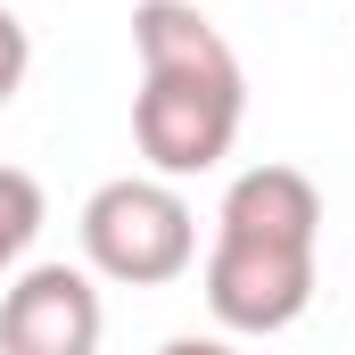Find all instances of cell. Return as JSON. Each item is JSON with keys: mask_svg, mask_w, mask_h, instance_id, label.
<instances>
[{"mask_svg": "<svg viewBox=\"0 0 355 355\" xmlns=\"http://www.w3.org/2000/svg\"><path fill=\"white\" fill-rule=\"evenodd\" d=\"M132 50H141V91H132V141L157 166V182L207 174L232 157L240 116H248V75L232 42L207 25L190 0H141L132 8Z\"/></svg>", "mask_w": 355, "mask_h": 355, "instance_id": "1", "label": "cell"}, {"mask_svg": "<svg viewBox=\"0 0 355 355\" xmlns=\"http://www.w3.org/2000/svg\"><path fill=\"white\" fill-rule=\"evenodd\" d=\"M83 257H91V272H107L124 289L182 281L198 265V215H190V198L174 182H157V174L99 182L83 198Z\"/></svg>", "mask_w": 355, "mask_h": 355, "instance_id": "2", "label": "cell"}, {"mask_svg": "<svg viewBox=\"0 0 355 355\" xmlns=\"http://www.w3.org/2000/svg\"><path fill=\"white\" fill-rule=\"evenodd\" d=\"M314 306V248H272V240H223L207 248V314L223 331H289Z\"/></svg>", "mask_w": 355, "mask_h": 355, "instance_id": "3", "label": "cell"}, {"mask_svg": "<svg viewBox=\"0 0 355 355\" xmlns=\"http://www.w3.org/2000/svg\"><path fill=\"white\" fill-rule=\"evenodd\" d=\"M99 289L83 265H33L0 289V355H99Z\"/></svg>", "mask_w": 355, "mask_h": 355, "instance_id": "4", "label": "cell"}, {"mask_svg": "<svg viewBox=\"0 0 355 355\" xmlns=\"http://www.w3.org/2000/svg\"><path fill=\"white\" fill-rule=\"evenodd\" d=\"M215 232L223 240H272V248H314L322 240V190L297 166H248L223 190Z\"/></svg>", "mask_w": 355, "mask_h": 355, "instance_id": "5", "label": "cell"}, {"mask_svg": "<svg viewBox=\"0 0 355 355\" xmlns=\"http://www.w3.org/2000/svg\"><path fill=\"white\" fill-rule=\"evenodd\" d=\"M33 232H42V182L25 166H0V272L33 248Z\"/></svg>", "mask_w": 355, "mask_h": 355, "instance_id": "6", "label": "cell"}, {"mask_svg": "<svg viewBox=\"0 0 355 355\" xmlns=\"http://www.w3.org/2000/svg\"><path fill=\"white\" fill-rule=\"evenodd\" d=\"M25 67H33V42H25V17H8V8H0V107L17 99V83H25Z\"/></svg>", "mask_w": 355, "mask_h": 355, "instance_id": "7", "label": "cell"}, {"mask_svg": "<svg viewBox=\"0 0 355 355\" xmlns=\"http://www.w3.org/2000/svg\"><path fill=\"white\" fill-rule=\"evenodd\" d=\"M157 355H240V347H223V339H198V331H182V339H166Z\"/></svg>", "mask_w": 355, "mask_h": 355, "instance_id": "8", "label": "cell"}]
</instances>
